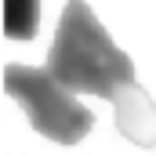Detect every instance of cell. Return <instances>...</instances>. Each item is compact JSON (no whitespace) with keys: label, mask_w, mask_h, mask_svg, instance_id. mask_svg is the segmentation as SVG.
<instances>
[{"label":"cell","mask_w":156,"mask_h":156,"mask_svg":"<svg viewBox=\"0 0 156 156\" xmlns=\"http://www.w3.org/2000/svg\"><path fill=\"white\" fill-rule=\"evenodd\" d=\"M4 91L26 109L29 127L58 145H76L94 127V113L83 109L80 98L69 94L47 69L11 62V66H4Z\"/></svg>","instance_id":"obj_2"},{"label":"cell","mask_w":156,"mask_h":156,"mask_svg":"<svg viewBox=\"0 0 156 156\" xmlns=\"http://www.w3.org/2000/svg\"><path fill=\"white\" fill-rule=\"evenodd\" d=\"M113 120H116V131L142 145V149H153L156 145V102L138 87V83H127L120 87L116 98H113Z\"/></svg>","instance_id":"obj_3"},{"label":"cell","mask_w":156,"mask_h":156,"mask_svg":"<svg viewBox=\"0 0 156 156\" xmlns=\"http://www.w3.org/2000/svg\"><path fill=\"white\" fill-rule=\"evenodd\" d=\"M40 29V0H4V37L33 40Z\"/></svg>","instance_id":"obj_4"},{"label":"cell","mask_w":156,"mask_h":156,"mask_svg":"<svg viewBox=\"0 0 156 156\" xmlns=\"http://www.w3.org/2000/svg\"><path fill=\"white\" fill-rule=\"evenodd\" d=\"M44 69L69 94H94L109 102L120 87L134 83V58L116 47V40L83 0H69L62 7Z\"/></svg>","instance_id":"obj_1"}]
</instances>
